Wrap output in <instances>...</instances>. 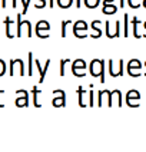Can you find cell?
Here are the masks:
<instances>
[{
  "mask_svg": "<svg viewBox=\"0 0 146 152\" xmlns=\"http://www.w3.org/2000/svg\"><path fill=\"white\" fill-rule=\"evenodd\" d=\"M112 105L115 106H119L122 108L123 106V98H122V92H120L119 89H116V91H113L112 92Z\"/></svg>",
  "mask_w": 146,
  "mask_h": 152,
  "instance_id": "obj_17",
  "label": "cell"
},
{
  "mask_svg": "<svg viewBox=\"0 0 146 152\" xmlns=\"http://www.w3.org/2000/svg\"><path fill=\"white\" fill-rule=\"evenodd\" d=\"M77 96H79V105H80V108H86L89 103V92L86 91L83 86H79L77 88Z\"/></svg>",
  "mask_w": 146,
  "mask_h": 152,
  "instance_id": "obj_14",
  "label": "cell"
},
{
  "mask_svg": "<svg viewBox=\"0 0 146 152\" xmlns=\"http://www.w3.org/2000/svg\"><path fill=\"white\" fill-rule=\"evenodd\" d=\"M70 23H72V22H70V20H63V22H62V37H66V36H68V26L70 25Z\"/></svg>",
  "mask_w": 146,
  "mask_h": 152,
  "instance_id": "obj_25",
  "label": "cell"
},
{
  "mask_svg": "<svg viewBox=\"0 0 146 152\" xmlns=\"http://www.w3.org/2000/svg\"><path fill=\"white\" fill-rule=\"evenodd\" d=\"M49 7H54V0H49Z\"/></svg>",
  "mask_w": 146,
  "mask_h": 152,
  "instance_id": "obj_36",
  "label": "cell"
},
{
  "mask_svg": "<svg viewBox=\"0 0 146 152\" xmlns=\"http://www.w3.org/2000/svg\"><path fill=\"white\" fill-rule=\"evenodd\" d=\"M93 99H94V96H93V85L90 83V89H89V106H90V108L94 105Z\"/></svg>",
  "mask_w": 146,
  "mask_h": 152,
  "instance_id": "obj_28",
  "label": "cell"
},
{
  "mask_svg": "<svg viewBox=\"0 0 146 152\" xmlns=\"http://www.w3.org/2000/svg\"><path fill=\"white\" fill-rule=\"evenodd\" d=\"M85 1V6L87 9H96L100 4V0H83Z\"/></svg>",
  "mask_w": 146,
  "mask_h": 152,
  "instance_id": "obj_24",
  "label": "cell"
},
{
  "mask_svg": "<svg viewBox=\"0 0 146 152\" xmlns=\"http://www.w3.org/2000/svg\"><path fill=\"white\" fill-rule=\"evenodd\" d=\"M56 3L60 9H69L73 4V0H56Z\"/></svg>",
  "mask_w": 146,
  "mask_h": 152,
  "instance_id": "obj_22",
  "label": "cell"
},
{
  "mask_svg": "<svg viewBox=\"0 0 146 152\" xmlns=\"http://www.w3.org/2000/svg\"><path fill=\"white\" fill-rule=\"evenodd\" d=\"M128 4H129V7H132V9H137L140 4H139V0H128Z\"/></svg>",
  "mask_w": 146,
  "mask_h": 152,
  "instance_id": "obj_30",
  "label": "cell"
},
{
  "mask_svg": "<svg viewBox=\"0 0 146 152\" xmlns=\"http://www.w3.org/2000/svg\"><path fill=\"white\" fill-rule=\"evenodd\" d=\"M100 25H102V23H100L99 20H93V22H92L90 29H93V30H94V33L90 34V37H92V39H99V37L102 36V29L99 27Z\"/></svg>",
  "mask_w": 146,
  "mask_h": 152,
  "instance_id": "obj_19",
  "label": "cell"
},
{
  "mask_svg": "<svg viewBox=\"0 0 146 152\" xmlns=\"http://www.w3.org/2000/svg\"><path fill=\"white\" fill-rule=\"evenodd\" d=\"M22 1V4H23V10H22V15L25 16L26 13H27V9H29V4H30V0H20Z\"/></svg>",
  "mask_w": 146,
  "mask_h": 152,
  "instance_id": "obj_29",
  "label": "cell"
},
{
  "mask_svg": "<svg viewBox=\"0 0 146 152\" xmlns=\"http://www.w3.org/2000/svg\"><path fill=\"white\" fill-rule=\"evenodd\" d=\"M34 32L37 34V37H40V39H47L49 34H50V23H49L47 20H39V22L36 23Z\"/></svg>",
  "mask_w": 146,
  "mask_h": 152,
  "instance_id": "obj_3",
  "label": "cell"
},
{
  "mask_svg": "<svg viewBox=\"0 0 146 152\" xmlns=\"http://www.w3.org/2000/svg\"><path fill=\"white\" fill-rule=\"evenodd\" d=\"M4 26H6V36H7L9 39H12V37H15L16 36V33L13 32L16 27H15V23H13V20L10 19V17H6L4 19Z\"/></svg>",
  "mask_w": 146,
  "mask_h": 152,
  "instance_id": "obj_16",
  "label": "cell"
},
{
  "mask_svg": "<svg viewBox=\"0 0 146 152\" xmlns=\"http://www.w3.org/2000/svg\"><path fill=\"white\" fill-rule=\"evenodd\" d=\"M80 6H82V0H76V7L80 9Z\"/></svg>",
  "mask_w": 146,
  "mask_h": 152,
  "instance_id": "obj_35",
  "label": "cell"
},
{
  "mask_svg": "<svg viewBox=\"0 0 146 152\" xmlns=\"http://www.w3.org/2000/svg\"><path fill=\"white\" fill-rule=\"evenodd\" d=\"M6 73V63H4V60L0 59V77Z\"/></svg>",
  "mask_w": 146,
  "mask_h": 152,
  "instance_id": "obj_31",
  "label": "cell"
},
{
  "mask_svg": "<svg viewBox=\"0 0 146 152\" xmlns=\"http://www.w3.org/2000/svg\"><path fill=\"white\" fill-rule=\"evenodd\" d=\"M118 12V6L115 3H102V13L103 15H113Z\"/></svg>",
  "mask_w": 146,
  "mask_h": 152,
  "instance_id": "obj_18",
  "label": "cell"
},
{
  "mask_svg": "<svg viewBox=\"0 0 146 152\" xmlns=\"http://www.w3.org/2000/svg\"><path fill=\"white\" fill-rule=\"evenodd\" d=\"M105 29H106V36L109 39H115V37H119L120 36V22L116 20L115 22V27H112L110 22H105Z\"/></svg>",
  "mask_w": 146,
  "mask_h": 152,
  "instance_id": "obj_8",
  "label": "cell"
},
{
  "mask_svg": "<svg viewBox=\"0 0 146 152\" xmlns=\"http://www.w3.org/2000/svg\"><path fill=\"white\" fill-rule=\"evenodd\" d=\"M6 6H7V0H1V7L3 9H6ZM16 0H12V7L13 9H16Z\"/></svg>",
  "mask_w": 146,
  "mask_h": 152,
  "instance_id": "obj_32",
  "label": "cell"
},
{
  "mask_svg": "<svg viewBox=\"0 0 146 152\" xmlns=\"http://www.w3.org/2000/svg\"><path fill=\"white\" fill-rule=\"evenodd\" d=\"M97 95H99V96H97V99H99V101H97V105H99L100 108H102L105 103H106L109 108L113 106V105H112V92L110 91H106V89H105V91H100Z\"/></svg>",
  "mask_w": 146,
  "mask_h": 152,
  "instance_id": "obj_13",
  "label": "cell"
},
{
  "mask_svg": "<svg viewBox=\"0 0 146 152\" xmlns=\"http://www.w3.org/2000/svg\"><path fill=\"white\" fill-rule=\"evenodd\" d=\"M119 6H120L122 9L125 7V0H120V4H119Z\"/></svg>",
  "mask_w": 146,
  "mask_h": 152,
  "instance_id": "obj_38",
  "label": "cell"
},
{
  "mask_svg": "<svg viewBox=\"0 0 146 152\" xmlns=\"http://www.w3.org/2000/svg\"><path fill=\"white\" fill-rule=\"evenodd\" d=\"M87 29L89 26L85 20H77L73 23V34L76 36L77 39H85L87 37Z\"/></svg>",
  "mask_w": 146,
  "mask_h": 152,
  "instance_id": "obj_4",
  "label": "cell"
},
{
  "mask_svg": "<svg viewBox=\"0 0 146 152\" xmlns=\"http://www.w3.org/2000/svg\"><path fill=\"white\" fill-rule=\"evenodd\" d=\"M70 62L69 59H62L60 60V76H65L66 75V63Z\"/></svg>",
  "mask_w": 146,
  "mask_h": 152,
  "instance_id": "obj_26",
  "label": "cell"
},
{
  "mask_svg": "<svg viewBox=\"0 0 146 152\" xmlns=\"http://www.w3.org/2000/svg\"><path fill=\"white\" fill-rule=\"evenodd\" d=\"M123 16H125V27H123V29H125V37H128L129 36V15L128 13H125V15H123Z\"/></svg>",
  "mask_w": 146,
  "mask_h": 152,
  "instance_id": "obj_27",
  "label": "cell"
},
{
  "mask_svg": "<svg viewBox=\"0 0 146 152\" xmlns=\"http://www.w3.org/2000/svg\"><path fill=\"white\" fill-rule=\"evenodd\" d=\"M143 29H145V30H146V22H145V23H143ZM143 36H145V37H146V33L143 34Z\"/></svg>",
  "mask_w": 146,
  "mask_h": 152,
  "instance_id": "obj_40",
  "label": "cell"
},
{
  "mask_svg": "<svg viewBox=\"0 0 146 152\" xmlns=\"http://www.w3.org/2000/svg\"><path fill=\"white\" fill-rule=\"evenodd\" d=\"M46 0H37V4H34V7L36 9H43V7H46Z\"/></svg>",
  "mask_w": 146,
  "mask_h": 152,
  "instance_id": "obj_33",
  "label": "cell"
},
{
  "mask_svg": "<svg viewBox=\"0 0 146 152\" xmlns=\"http://www.w3.org/2000/svg\"><path fill=\"white\" fill-rule=\"evenodd\" d=\"M42 93V91L37 88V86H33V89H32V95H33V105L36 108H40L42 106V103L39 102V95Z\"/></svg>",
  "mask_w": 146,
  "mask_h": 152,
  "instance_id": "obj_20",
  "label": "cell"
},
{
  "mask_svg": "<svg viewBox=\"0 0 146 152\" xmlns=\"http://www.w3.org/2000/svg\"><path fill=\"white\" fill-rule=\"evenodd\" d=\"M86 69V62L83 59H76L72 63V73L77 77H83L86 76V73L83 72Z\"/></svg>",
  "mask_w": 146,
  "mask_h": 152,
  "instance_id": "obj_9",
  "label": "cell"
},
{
  "mask_svg": "<svg viewBox=\"0 0 146 152\" xmlns=\"http://www.w3.org/2000/svg\"><path fill=\"white\" fill-rule=\"evenodd\" d=\"M53 101H52V105L54 108H65L66 106V92L62 91V89H57V91H53Z\"/></svg>",
  "mask_w": 146,
  "mask_h": 152,
  "instance_id": "obj_7",
  "label": "cell"
},
{
  "mask_svg": "<svg viewBox=\"0 0 146 152\" xmlns=\"http://www.w3.org/2000/svg\"><path fill=\"white\" fill-rule=\"evenodd\" d=\"M3 93H4V91L0 88V108H3V106H4V105H3V102H1V95H3Z\"/></svg>",
  "mask_w": 146,
  "mask_h": 152,
  "instance_id": "obj_34",
  "label": "cell"
},
{
  "mask_svg": "<svg viewBox=\"0 0 146 152\" xmlns=\"http://www.w3.org/2000/svg\"><path fill=\"white\" fill-rule=\"evenodd\" d=\"M123 63H125V60L120 59L119 60V69L116 70L115 69V65H113V59H109L108 60V69H109V75L112 77H120V76H123Z\"/></svg>",
  "mask_w": 146,
  "mask_h": 152,
  "instance_id": "obj_12",
  "label": "cell"
},
{
  "mask_svg": "<svg viewBox=\"0 0 146 152\" xmlns=\"http://www.w3.org/2000/svg\"><path fill=\"white\" fill-rule=\"evenodd\" d=\"M22 13H19L16 16V36L22 37L23 34H26L27 37H32L33 32H32V23L29 20H22Z\"/></svg>",
  "mask_w": 146,
  "mask_h": 152,
  "instance_id": "obj_1",
  "label": "cell"
},
{
  "mask_svg": "<svg viewBox=\"0 0 146 152\" xmlns=\"http://www.w3.org/2000/svg\"><path fill=\"white\" fill-rule=\"evenodd\" d=\"M102 3H115V0H102Z\"/></svg>",
  "mask_w": 146,
  "mask_h": 152,
  "instance_id": "obj_37",
  "label": "cell"
},
{
  "mask_svg": "<svg viewBox=\"0 0 146 152\" xmlns=\"http://www.w3.org/2000/svg\"><path fill=\"white\" fill-rule=\"evenodd\" d=\"M105 66H106V62L100 59H93L90 62V66H89V72L93 77H99L100 82L105 83Z\"/></svg>",
  "mask_w": 146,
  "mask_h": 152,
  "instance_id": "obj_2",
  "label": "cell"
},
{
  "mask_svg": "<svg viewBox=\"0 0 146 152\" xmlns=\"http://www.w3.org/2000/svg\"><path fill=\"white\" fill-rule=\"evenodd\" d=\"M16 106H19V108H26V106H29V92L27 91H25V89H19V91H16Z\"/></svg>",
  "mask_w": 146,
  "mask_h": 152,
  "instance_id": "obj_11",
  "label": "cell"
},
{
  "mask_svg": "<svg viewBox=\"0 0 146 152\" xmlns=\"http://www.w3.org/2000/svg\"><path fill=\"white\" fill-rule=\"evenodd\" d=\"M140 69H142V63L139 62L137 59H132L129 60L128 63V75L132 76V77H137V76H140Z\"/></svg>",
  "mask_w": 146,
  "mask_h": 152,
  "instance_id": "obj_10",
  "label": "cell"
},
{
  "mask_svg": "<svg viewBox=\"0 0 146 152\" xmlns=\"http://www.w3.org/2000/svg\"><path fill=\"white\" fill-rule=\"evenodd\" d=\"M34 65H36V68L39 70V73H40V77H39V83H43V80H44V77H46V73H47V69L50 66V59L46 60V63H44V68H43L42 65H40V62L36 59L34 60Z\"/></svg>",
  "mask_w": 146,
  "mask_h": 152,
  "instance_id": "obj_15",
  "label": "cell"
},
{
  "mask_svg": "<svg viewBox=\"0 0 146 152\" xmlns=\"http://www.w3.org/2000/svg\"><path fill=\"white\" fill-rule=\"evenodd\" d=\"M20 75L25 76V62L22 59H12L10 60V76Z\"/></svg>",
  "mask_w": 146,
  "mask_h": 152,
  "instance_id": "obj_6",
  "label": "cell"
},
{
  "mask_svg": "<svg viewBox=\"0 0 146 152\" xmlns=\"http://www.w3.org/2000/svg\"><path fill=\"white\" fill-rule=\"evenodd\" d=\"M142 6L146 9V0H143V1H142Z\"/></svg>",
  "mask_w": 146,
  "mask_h": 152,
  "instance_id": "obj_39",
  "label": "cell"
},
{
  "mask_svg": "<svg viewBox=\"0 0 146 152\" xmlns=\"http://www.w3.org/2000/svg\"><path fill=\"white\" fill-rule=\"evenodd\" d=\"M27 58H29V70H27V75L29 76H33V53L32 52H29V55H27Z\"/></svg>",
  "mask_w": 146,
  "mask_h": 152,
  "instance_id": "obj_23",
  "label": "cell"
},
{
  "mask_svg": "<svg viewBox=\"0 0 146 152\" xmlns=\"http://www.w3.org/2000/svg\"><path fill=\"white\" fill-rule=\"evenodd\" d=\"M145 68H146V62H145ZM143 75H145V76H146V73H143Z\"/></svg>",
  "mask_w": 146,
  "mask_h": 152,
  "instance_id": "obj_41",
  "label": "cell"
},
{
  "mask_svg": "<svg viewBox=\"0 0 146 152\" xmlns=\"http://www.w3.org/2000/svg\"><path fill=\"white\" fill-rule=\"evenodd\" d=\"M139 25H140V20H139V17H133L132 19V29H133V36L136 37V39H139L142 34L139 33Z\"/></svg>",
  "mask_w": 146,
  "mask_h": 152,
  "instance_id": "obj_21",
  "label": "cell"
},
{
  "mask_svg": "<svg viewBox=\"0 0 146 152\" xmlns=\"http://www.w3.org/2000/svg\"><path fill=\"white\" fill-rule=\"evenodd\" d=\"M125 102H126V105L129 108H137L139 103H140V93H139V91H136V89L129 91L126 93V96H125Z\"/></svg>",
  "mask_w": 146,
  "mask_h": 152,
  "instance_id": "obj_5",
  "label": "cell"
}]
</instances>
